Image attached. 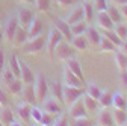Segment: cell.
Wrapping results in <instances>:
<instances>
[{
  "label": "cell",
  "mask_w": 127,
  "mask_h": 126,
  "mask_svg": "<svg viewBox=\"0 0 127 126\" xmlns=\"http://www.w3.org/2000/svg\"><path fill=\"white\" fill-rule=\"evenodd\" d=\"M71 125H74V126H91L92 120L88 116H83V117H79V119H73Z\"/></svg>",
  "instance_id": "obj_41"
},
{
  "label": "cell",
  "mask_w": 127,
  "mask_h": 126,
  "mask_svg": "<svg viewBox=\"0 0 127 126\" xmlns=\"http://www.w3.org/2000/svg\"><path fill=\"white\" fill-rule=\"evenodd\" d=\"M70 117L71 119H79V117H83V116H88L86 109H85V105L82 102V97H79L77 100H74L71 105H70Z\"/></svg>",
  "instance_id": "obj_6"
},
{
  "label": "cell",
  "mask_w": 127,
  "mask_h": 126,
  "mask_svg": "<svg viewBox=\"0 0 127 126\" xmlns=\"http://www.w3.org/2000/svg\"><path fill=\"white\" fill-rule=\"evenodd\" d=\"M79 20H83V9H82V6L73 8V9L70 11V14H68V17L65 18V21H67L68 24H73V23H76V21H79Z\"/></svg>",
  "instance_id": "obj_22"
},
{
  "label": "cell",
  "mask_w": 127,
  "mask_h": 126,
  "mask_svg": "<svg viewBox=\"0 0 127 126\" xmlns=\"http://www.w3.org/2000/svg\"><path fill=\"white\" fill-rule=\"evenodd\" d=\"M94 9L95 11H106V8L109 6V3H107V0H94Z\"/></svg>",
  "instance_id": "obj_45"
},
{
  "label": "cell",
  "mask_w": 127,
  "mask_h": 126,
  "mask_svg": "<svg viewBox=\"0 0 127 126\" xmlns=\"http://www.w3.org/2000/svg\"><path fill=\"white\" fill-rule=\"evenodd\" d=\"M86 26H88V23H86L85 20H79V21L70 24V29H71L73 37H74V35H83V32L86 30Z\"/></svg>",
  "instance_id": "obj_29"
},
{
  "label": "cell",
  "mask_w": 127,
  "mask_h": 126,
  "mask_svg": "<svg viewBox=\"0 0 127 126\" xmlns=\"http://www.w3.org/2000/svg\"><path fill=\"white\" fill-rule=\"evenodd\" d=\"M27 40H29V37H27V29H26V27H21V26L18 24V26H17V30H15V34H14L12 43L18 47V46H23Z\"/></svg>",
  "instance_id": "obj_15"
},
{
  "label": "cell",
  "mask_w": 127,
  "mask_h": 126,
  "mask_svg": "<svg viewBox=\"0 0 127 126\" xmlns=\"http://www.w3.org/2000/svg\"><path fill=\"white\" fill-rule=\"evenodd\" d=\"M62 34L56 27H52L50 32H49V37L45 38V49H47V55L50 58H53V52H55V47L59 44V41H62Z\"/></svg>",
  "instance_id": "obj_4"
},
{
  "label": "cell",
  "mask_w": 127,
  "mask_h": 126,
  "mask_svg": "<svg viewBox=\"0 0 127 126\" xmlns=\"http://www.w3.org/2000/svg\"><path fill=\"white\" fill-rule=\"evenodd\" d=\"M73 55H74L73 46L68 44V43H65V41H59V44L55 47V52H53V56H56L61 61H65V59L71 58Z\"/></svg>",
  "instance_id": "obj_5"
},
{
  "label": "cell",
  "mask_w": 127,
  "mask_h": 126,
  "mask_svg": "<svg viewBox=\"0 0 127 126\" xmlns=\"http://www.w3.org/2000/svg\"><path fill=\"white\" fill-rule=\"evenodd\" d=\"M17 26H18V20L17 17H11L6 24H5V38L8 41H12L14 38V34H15V30H17Z\"/></svg>",
  "instance_id": "obj_18"
},
{
  "label": "cell",
  "mask_w": 127,
  "mask_h": 126,
  "mask_svg": "<svg viewBox=\"0 0 127 126\" xmlns=\"http://www.w3.org/2000/svg\"><path fill=\"white\" fill-rule=\"evenodd\" d=\"M0 40H2V34H0Z\"/></svg>",
  "instance_id": "obj_55"
},
{
  "label": "cell",
  "mask_w": 127,
  "mask_h": 126,
  "mask_svg": "<svg viewBox=\"0 0 127 126\" xmlns=\"http://www.w3.org/2000/svg\"><path fill=\"white\" fill-rule=\"evenodd\" d=\"M83 35H85V38H86V41H88V46H92V47H98V43H100V38H101V35H100V32L95 27H92V26H86V30L83 32Z\"/></svg>",
  "instance_id": "obj_7"
},
{
  "label": "cell",
  "mask_w": 127,
  "mask_h": 126,
  "mask_svg": "<svg viewBox=\"0 0 127 126\" xmlns=\"http://www.w3.org/2000/svg\"><path fill=\"white\" fill-rule=\"evenodd\" d=\"M55 117H56L55 114H50V113H47V111H42V116H41V122H39V125H44V126L53 125Z\"/></svg>",
  "instance_id": "obj_39"
},
{
  "label": "cell",
  "mask_w": 127,
  "mask_h": 126,
  "mask_svg": "<svg viewBox=\"0 0 127 126\" xmlns=\"http://www.w3.org/2000/svg\"><path fill=\"white\" fill-rule=\"evenodd\" d=\"M3 67H5V53L3 50H0V73H2Z\"/></svg>",
  "instance_id": "obj_50"
},
{
  "label": "cell",
  "mask_w": 127,
  "mask_h": 126,
  "mask_svg": "<svg viewBox=\"0 0 127 126\" xmlns=\"http://www.w3.org/2000/svg\"><path fill=\"white\" fill-rule=\"evenodd\" d=\"M41 116H42V109H39L38 106H30V117H32V120H33L35 123L39 125Z\"/></svg>",
  "instance_id": "obj_42"
},
{
  "label": "cell",
  "mask_w": 127,
  "mask_h": 126,
  "mask_svg": "<svg viewBox=\"0 0 127 126\" xmlns=\"http://www.w3.org/2000/svg\"><path fill=\"white\" fill-rule=\"evenodd\" d=\"M42 111H47V113H50V114L58 116L62 111V106H61L59 100H56L55 97H52V99H44L42 100Z\"/></svg>",
  "instance_id": "obj_8"
},
{
  "label": "cell",
  "mask_w": 127,
  "mask_h": 126,
  "mask_svg": "<svg viewBox=\"0 0 127 126\" xmlns=\"http://www.w3.org/2000/svg\"><path fill=\"white\" fill-rule=\"evenodd\" d=\"M64 82H65V85H70V87H82L83 85V82L67 67H65V71H64Z\"/></svg>",
  "instance_id": "obj_16"
},
{
  "label": "cell",
  "mask_w": 127,
  "mask_h": 126,
  "mask_svg": "<svg viewBox=\"0 0 127 126\" xmlns=\"http://www.w3.org/2000/svg\"><path fill=\"white\" fill-rule=\"evenodd\" d=\"M49 90L52 93V97H55L56 100L62 102V93H64V87L59 81H53L50 85H49Z\"/></svg>",
  "instance_id": "obj_23"
},
{
  "label": "cell",
  "mask_w": 127,
  "mask_h": 126,
  "mask_svg": "<svg viewBox=\"0 0 127 126\" xmlns=\"http://www.w3.org/2000/svg\"><path fill=\"white\" fill-rule=\"evenodd\" d=\"M120 73H121V84H123V87L127 88V70H123Z\"/></svg>",
  "instance_id": "obj_48"
},
{
  "label": "cell",
  "mask_w": 127,
  "mask_h": 126,
  "mask_svg": "<svg viewBox=\"0 0 127 126\" xmlns=\"http://www.w3.org/2000/svg\"><path fill=\"white\" fill-rule=\"evenodd\" d=\"M9 68L12 70V73L15 74V77H20V62H18V58L12 55L9 58Z\"/></svg>",
  "instance_id": "obj_37"
},
{
  "label": "cell",
  "mask_w": 127,
  "mask_h": 126,
  "mask_svg": "<svg viewBox=\"0 0 127 126\" xmlns=\"http://www.w3.org/2000/svg\"><path fill=\"white\" fill-rule=\"evenodd\" d=\"M97 102H98V105L103 106V108L112 106V93L107 91V90L101 91V93H100V96H98V99H97Z\"/></svg>",
  "instance_id": "obj_27"
},
{
  "label": "cell",
  "mask_w": 127,
  "mask_h": 126,
  "mask_svg": "<svg viewBox=\"0 0 127 126\" xmlns=\"http://www.w3.org/2000/svg\"><path fill=\"white\" fill-rule=\"evenodd\" d=\"M33 90H35V100L36 102H42L47 97V93H49V84H47L45 77L42 74H36L35 82H33Z\"/></svg>",
  "instance_id": "obj_2"
},
{
  "label": "cell",
  "mask_w": 127,
  "mask_h": 126,
  "mask_svg": "<svg viewBox=\"0 0 127 126\" xmlns=\"http://www.w3.org/2000/svg\"><path fill=\"white\" fill-rule=\"evenodd\" d=\"M21 3H33V0H18Z\"/></svg>",
  "instance_id": "obj_51"
},
{
  "label": "cell",
  "mask_w": 127,
  "mask_h": 126,
  "mask_svg": "<svg viewBox=\"0 0 127 126\" xmlns=\"http://www.w3.org/2000/svg\"><path fill=\"white\" fill-rule=\"evenodd\" d=\"M65 67L70 68V70L79 77V79L83 82V71H82V67H80V62H79L77 59H74L73 56L68 58V59H65Z\"/></svg>",
  "instance_id": "obj_13"
},
{
  "label": "cell",
  "mask_w": 127,
  "mask_h": 126,
  "mask_svg": "<svg viewBox=\"0 0 127 126\" xmlns=\"http://www.w3.org/2000/svg\"><path fill=\"white\" fill-rule=\"evenodd\" d=\"M21 87H23V82H21L20 77H15L14 81H11L8 84V90H9L11 94H18L21 91Z\"/></svg>",
  "instance_id": "obj_34"
},
{
  "label": "cell",
  "mask_w": 127,
  "mask_h": 126,
  "mask_svg": "<svg viewBox=\"0 0 127 126\" xmlns=\"http://www.w3.org/2000/svg\"><path fill=\"white\" fill-rule=\"evenodd\" d=\"M71 46H73V49H76V50H86L88 41H86L85 35H74L71 38Z\"/></svg>",
  "instance_id": "obj_24"
},
{
  "label": "cell",
  "mask_w": 127,
  "mask_h": 126,
  "mask_svg": "<svg viewBox=\"0 0 127 126\" xmlns=\"http://www.w3.org/2000/svg\"><path fill=\"white\" fill-rule=\"evenodd\" d=\"M98 47H100V50H103V52H115L118 47L110 41L109 38H106V37H103L101 35V38H100V43H98Z\"/></svg>",
  "instance_id": "obj_30"
},
{
  "label": "cell",
  "mask_w": 127,
  "mask_h": 126,
  "mask_svg": "<svg viewBox=\"0 0 127 126\" xmlns=\"http://www.w3.org/2000/svg\"><path fill=\"white\" fill-rule=\"evenodd\" d=\"M21 96H23V99H24V102H27V103H33V102H36L35 100V90H33V84H23V87H21Z\"/></svg>",
  "instance_id": "obj_17"
},
{
  "label": "cell",
  "mask_w": 127,
  "mask_h": 126,
  "mask_svg": "<svg viewBox=\"0 0 127 126\" xmlns=\"http://www.w3.org/2000/svg\"><path fill=\"white\" fill-rule=\"evenodd\" d=\"M82 9H83V20L88 23V21H91L92 20V17H94V6L89 3V2H85L83 5H82Z\"/></svg>",
  "instance_id": "obj_35"
},
{
  "label": "cell",
  "mask_w": 127,
  "mask_h": 126,
  "mask_svg": "<svg viewBox=\"0 0 127 126\" xmlns=\"http://www.w3.org/2000/svg\"><path fill=\"white\" fill-rule=\"evenodd\" d=\"M124 41H127V34H126V38H124Z\"/></svg>",
  "instance_id": "obj_54"
},
{
  "label": "cell",
  "mask_w": 127,
  "mask_h": 126,
  "mask_svg": "<svg viewBox=\"0 0 127 126\" xmlns=\"http://www.w3.org/2000/svg\"><path fill=\"white\" fill-rule=\"evenodd\" d=\"M95 20H97V24H98L101 29H114V26H115L114 21L110 20V17L107 15L106 11H98Z\"/></svg>",
  "instance_id": "obj_12"
},
{
  "label": "cell",
  "mask_w": 127,
  "mask_h": 126,
  "mask_svg": "<svg viewBox=\"0 0 127 126\" xmlns=\"http://www.w3.org/2000/svg\"><path fill=\"white\" fill-rule=\"evenodd\" d=\"M56 3H58V6H59V8L65 9V8H68V6L73 3V0H56Z\"/></svg>",
  "instance_id": "obj_47"
},
{
  "label": "cell",
  "mask_w": 127,
  "mask_h": 126,
  "mask_svg": "<svg viewBox=\"0 0 127 126\" xmlns=\"http://www.w3.org/2000/svg\"><path fill=\"white\" fill-rule=\"evenodd\" d=\"M97 125H100V126H112L114 125L112 113H109L106 108H103V111H100L98 116H97Z\"/></svg>",
  "instance_id": "obj_21"
},
{
  "label": "cell",
  "mask_w": 127,
  "mask_h": 126,
  "mask_svg": "<svg viewBox=\"0 0 127 126\" xmlns=\"http://www.w3.org/2000/svg\"><path fill=\"white\" fill-rule=\"evenodd\" d=\"M12 120H14V113L11 111L8 106H3L2 111H0V125L8 126V125H11Z\"/></svg>",
  "instance_id": "obj_28"
},
{
  "label": "cell",
  "mask_w": 127,
  "mask_h": 126,
  "mask_svg": "<svg viewBox=\"0 0 127 126\" xmlns=\"http://www.w3.org/2000/svg\"><path fill=\"white\" fill-rule=\"evenodd\" d=\"M2 77H3V81H5L6 84H9L11 81L15 79V74L12 73L11 68H5V67H3V70H2Z\"/></svg>",
  "instance_id": "obj_44"
},
{
  "label": "cell",
  "mask_w": 127,
  "mask_h": 126,
  "mask_svg": "<svg viewBox=\"0 0 127 126\" xmlns=\"http://www.w3.org/2000/svg\"><path fill=\"white\" fill-rule=\"evenodd\" d=\"M112 106L114 108H121V109L127 108V99L123 96V93H120V91L112 93Z\"/></svg>",
  "instance_id": "obj_25"
},
{
  "label": "cell",
  "mask_w": 127,
  "mask_h": 126,
  "mask_svg": "<svg viewBox=\"0 0 127 126\" xmlns=\"http://www.w3.org/2000/svg\"><path fill=\"white\" fill-rule=\"evenodd\" d=\"M110 2H114L115 5H121V0H110Z\"/></svg>",
  "instance_id": "obj_52"
},
{
  "label": "cell",
  "mask_w": 127,
  "mask_h": 126,
  "mask_svg": "<svg viewBox=\"0 0 127 126\" xmlns=\"http://www.w3.org/2000/svg\"><path fill=\"white\" fill-rule=\"evenodd\" d=\"M80 97H82V102H83V105H85L86 113H94V111H97V108H98V102H97V99L91 97L89 94H86V93H83Z\"/></svg>",
  "instance_id": "obj_20"
},
{
  "label": "cell",
  "mask_w": 127,
  "mask_h": 126,
  "mask_svg": "<svg viewBox=\"0 0 127 126\" xmlns=\"http://www.w3.org/2000/svg\"><path fill=\"white\" fill-rule=\"evenodd\" d=\"M121 8H120V14H121V17H124V18H127V3H123V5H120Z\"/></svg>",
  "instance_id": "obj_49"
},
{
  "label": "cell",
  "mask_w": 127,
  "mask_h": 126,
  "mask_svg": "<svg viewBox=\"0 0 127 126\" xmlns=\"http://www.w3.org/2000/svg\"><path fill=\"white\" fill-rule=\"evenodd\" d=\"M85 93H86V94H89V96H91V97H94V99H98L101 90H100V87H98L97 84H92V82H91V84H88V85H86Z\"/></svg>",
  "instance_id": "obj_36"
},
{
  "label": "cell",
  "mask_w": 127,
  "mask_h": 126,
  "mask_svg": "<svg viewBox=\"0 0 127 126\" xmlns=\"http://www.w3.org/2000/svg\"><path fill=\"white\" fill-rule=\"evenodd\" d=\"M8 105V94L2 90V88H0V106H6Z\"/></svg>",
  "instance_id": "obj_46"
},
{
  "label": "cell",
  "mask_w": 127,
  "mask_h": 126,
  "mask_svg": "<svg viewBox=\"0 0 127 126\" xmlns=\"http://www.w3.org/2000/svg\"><path fill=\"white\" fill-rule=\"evenodd\" d=\"M55 27L59 30V32L62 34L64 38H68L71 40L73 38V34H71V29H70V24L65 21V20H61V18H55Z\"/></svg>",
  "instance_id": "obj_14"
},
{
  "label": "cell",
  "mask_w": 127,
  "mask_h": 126,
  "mask_svg": "<svg viewBox=\"0 0 127 126\" xmlns=\"http://www.w3.org/2000/svg\"><path fill=\"white\" fill-rule=\"evenodd\" d=\"M20 62V79L23 84H33L35 82V74L33 71L30 70V67L27 64H24L23 61H18Z\"/></svg>",
  "instance_id": "obj_9"
},
{
  "label": "cell",
  "mask_w": 127,
  "mask_h": 126,
  "mask_svg": "<svg viewBox=\"0 0 127 126\" xmlns=\"http://www.w3.org/2000/svg\"><path fill=\"white\" fill-rule=\"evenodd\" d=\"M41 30H42V21H41L39 17L33 15V18H32V21L27 26V37L29 38H33V37H36V35L41 34Z\"/></svg>",
  "instance_id": "obj_10"
},
{
  "label": "cell",
  "mask_w": 127,
  "mask_h": 126,
  "mask_svg": "<svg viewBox=\"0 0 127 126\" xmlns=\"http://www.w3.org/2000/svg\"><path fill=\"white\" fill-rule=\"evenodd\" d=\"M126 109H127V108H126Z\"/></svg>",
  "instance_id": "obj_56"
},
{
  "label": "cell",
  "mask_w": 127,
  "mask_h": 126,
  "mask_svg": "<svg viewBox=\"0 0 127 126\" xmlns=\"http://www.w3.org/2000/svg\"><path fill=\"white\" fill-rule=\"evenodd\" d=\"M53 125H55V126H65V125H68V117H67V114L61 111V113L55 117Z\"/></svg>",
  "instance_id": "obj_43"
},
{
  "label": "cell",
  "mask_w": 127,
  "mask_h": 126,
  "mask_svg": "<svg viewBox=\"0 0 127 126\" xmlns=\"http://www.w3.org/2000/svg\"><path fill=\"white\" fill-rule=\"evenodd\" d=\"M32 18H33V12H32V9L29 8H21L18 11V15H17V20H18V24L21 27H26L29 26V23L32 21Z\"/></svg>",
  "instance_id": "obj_11"
},
{
  "label": "cell",
  "mask_w": 127,
  "mask_h": 126,
  "mask_svg": "<svg viewBox=\"0 0 127 126\" xmlns=\"http://www.w3.org/2000/svg\"><path fill=\"white\" fill-rule=\"evenodd\" d=\"M44 44H45V38L39 34L33 38H29L24 44H23V52L29 53V55H36L44 49Z\"/></svg>",
  "instance_id": "obj_1"
},
{
  "label": "cell",
  "mask_w": 127,
  "mask_h": 126,
  "mask_svg": "<svg viewBox=\"0 0 127 126\" xmlns=\"http://www.w3.org/2000/svg\"><path fill=\"white\" fill-rule=\"evenodd\" d=\"M106 12L110 17V20L114 21V24H117V23L121 21V14H120V9H117V6H107Z\"/></svg>",
  "instance_id": "obj_32"
},
{
  "label": "cell",
  "mask_w": 127,
  "mask_h": 126,
  "mask_svg": "<svg viewBox=\"0 0 127 126\" xmlns=\"http://www.w3.org/2000/svg\"><path fill=\"white\" fill-rule=\"evenodd\" d=\"M112 119H114V125H126V120H127V113H126V109L114 108Z\"/></svg>",
  "instance_id": "obj_26"
},
{
  "label": "cell",
  "mask_w": 127,
  "mask_h": 126,
  "mask_svg": "<svg viewBox=\"0 0 127 126\" xmlns=\"http://www.w3.org/2000/svg\"><path fill=\"white\" fill-rule=\"evenodd\" d=\"M83 94V88L82 87H70L65 85L64 87V93H62V102L67 106H70L74 100H77Z\"/></svg>",
  "instance_id": "obj_3"
},
{
  "label": "cell",
  "mask_w": 127,
  "mask_h": 126,
  "mask_svg": "<svg viewBox=\"0 0 127 126\" xmlns=\"http://www.w3.org/2000/svg\"><path fill=\"white\" fill-rule=\"evenodd\" d=\"M126 67H127V55H126Z\"/></svg>",
  "instance_id": "obj_53"
},
{
  "label": "cell",
  "mask_w": 127,
  "mask_h": 126,
  "mask_svg": "<svg viewBox=\"0 0 127 126\" xmlns=\"http://www.w3.org/2000/svg\"><path fill=\"white\" fill-rule=\"evenodd\" d=\"M30 103L27 102H21L17 105V114H18V119L20 122H29L30 120Z\"/></svg>",
  "instance_id": "obj_19"
},
{
  "label": "cell",
  "mask_w": 127,
  "mask_h": 126,
  "mask_svg": "<svg viewBox=\"0 0 127 126\" xmlns=\"http://www.w3.org/2000/svg\"><path fill=\"white\" fill-rule=\"evenodd\" d=\"M103 37L109 38V40L112 41L117 47H120V46H121V43H123V40H120V38H118V35L114 32V29H103Z\"/></svg>",
  "instance_id": "obj_33"
},
{
  "label": "cell",
  "mask_w": 127,
  "mask_h": 126,
  "mask_svg": "<svg viewBox=\"0 0 127 126\" xmlns=\"http://www.w3.org/2000/svg\"><path fill=\"white\" fill-rule=\"evenodd\" d=\"M115 64H117V68L120 71L127 70V67H126V55L123 52H120L118 49L115 50Z\"/></svg>",
  "instance_id": "obj_31"
},
{
  "label": "cell",
  "mask_w": 127,
  "mask_h": 126,
  "mask_svg": "<svg viewBox=\"0 0 127 126\" xmlns=\"http://www.w3.org/2000/svg\"><path fill=\"white\" fill-rule=\"evenodd\" d=\"M114 32L118 35V38H120V40H123V41H124L126 34H127V24H124V23H117V24L114 26Z\"/></svg>",
  "instance_id": "obj_38"
},
{
  "label": "cell",
  "mask_w": 127,
  "mask_h": 126,
  "mask_svg": "<svg viewBox=\"0 0 127 126\" xmlns=\"http://www.w3.org/2000/svg\"><path fill=\"white\" fill-rule=\"evenodd\" d=\"M33 3H35L36 11H39V12L49 11V8H50V0H33Z\"/></svg>",
  "instance_id": "obj_40"
}]
</instances>
